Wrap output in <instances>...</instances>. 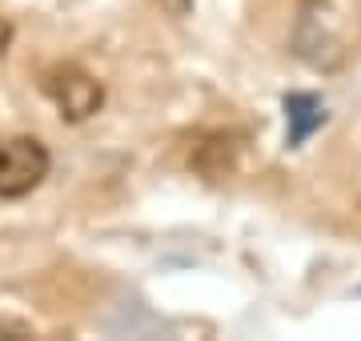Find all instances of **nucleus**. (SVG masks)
I'll return each mask as SVG.
<instances>
[{
  "label": "nucleus",
  "mask_w": 361,
  "mask_h": 341,
  "mask_svg": "<svg viewBox=\"0 0 361 341\" xmlns=\"http://www.w3.org/2000/svg\"><path fill=\"white\" fill-rule=\"evenodd\" d=\"M40 92L49 97L61 120L68 125H80L89 120L92 113H101L104 105V85L92 73H85L80 65H52L40 73Z\"/></svg>",
  "instance_id": "2"
},
{
  "label": "nucleus",
  "mask_w": 361,
  "mask_h": 341,
  "mask_svg": "<svg viewBox=\"0 0 361 341\" xmlns=\"http://www.w3.org/2000/svg\"><path fill=\"white\" fill-rule=\"evenodd\" d=\"M161 4V13L173 16V20H185V16H193V0H157Z\"/></svg>",
  "instance_id": "5"
},
{
  "label": "nucleus",
  "mask_w": 361,
  "mask_h": 341,
  "mask_svg": "<svg viewBox=\"0 0 361 341\" xmlns=\"http://www.w3.org/2000/svg\"><path fill=\"white\" fill-rule=\"evenodd\" d=\"M8 44H13V25H8V20L0 16V56L8 53Z\"/></svg>",
  "instance_id": "6"
},
{
  "label": "nucleus",
  "mask_w": 361,
  "mask_h": 341,
  "mask_svg": "<svg viewBox=\"0 0 361 341\" xmlns=\"http://www.w3.org/2000/svg\"><path fill=\"white\" fill-rule=\"evenodd\" d=\"M52 157L37 137H0V201H20L49 177Z\"/></svg>",
  "instance_id": "3"
},
{
  "label": "nucleus",
  "mask_w": 361,
  "mask_h": 341,
  "mask_svg": "<svg viewBox=\"0 0 361 341\" xmlns=\"http://www.w3.org/2000/svg\"><path fill=\"white\" fill-rule=\"evenodd\" d=\"M293 53L310 68H322V73L341 68L349 49H345L341 28H337V13L329 8V0H305V4L297 8Z\"/></svg>",
  "instance_id": "1"
},
{
  "label": "nucleus",
  "mask_w": 361,
  "mask_h": 341,
  "mask_svg": "<svg viewBox=\"0 0 361 341\" xmlns=\"http://www.w3.org/2000/svg\"><path fill=\"white\" fill-rule=\"evenodd\" d=\"M285 117H289L285 144H289V149H297V144L310 141L313 132L325 125V105H322V97H313V92H289V97H285Z\"/></svg>",
  "instance_id": "4"
}]
</instances>
